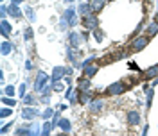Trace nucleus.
<instances>
[{"instance_id": "f257e3e1", "label": "nucleus", "mask_w": 158, "mask_h": 136, "mask_svg": "<svg viewBox=\"0 0 158 136\" xmlns=\"http://www.w3.org/2000/svg\"><path fill=\"white\" fill-rule=\"evenodd\" d=\"M83 27L85 29H88V30H95L97 29V25H99V20H97V16L95 14H86V16H83Z\"/></svg>"}, {"instance_id": "f03ea898", "label": "nucleus", "mask_w": 158, "mask_h": 136, "mask_svg": "<svg viewBox=\"0 0 158 136\" xmlns=\"http://www.w3.org/2000/svg\"><path fill=\"white\" fill-rule=\"evenodd\" d=\"M148 43H149V36H139V38H135V41L131 43V50H133V52H140L142 48L148 47Z\"/></svg>"}, {"instance_id": "7ed1b4c3", "label": "nucleus", "mask_w": 158, "mask_h": 136, "mask_svg": "<svg viewBox=\"0 0 158 136\" xmlns=\"http://www.w3.org/2000/svg\"><path fill=\"white\" fill-rule=\"evenodd\" d=\"M124 91H126V84H124L122 81L110 84L108 90H106V93H110V95H121V93H124Z\"/></svg>"}, {"instance_id": "20e7f679", "label": "nucleus", "mask_w": 158, "mask_h": 136, "mask_svg": "<svg viewBox=\"0 0 158 136\" xmlns=\"http://www.w3.org/2000/svg\"><path fill=\"white\" fill-rule=\"evenodd\" d=\"M74 23H76V13H74V9H67L59 25L61 27H67V25H74Z\"/></svg>"}, {"instance_id": "39448f33", "label": "nucleus", "mask_w": 158, "mask_h": 136, "mask_svg": "<svg viewBox=\"0 0 158 136\" xmlns=\"http://www.w3.org/2000/svg\"><path fill=\"white\" fill-rule=\"evenodd\" d=\"M47 79H49V77H47V74H45V72H38V75H36V81H34V90H36L38 93H40V91H41V88L45 86Z\"/></svg>"}, {"instance_id": "423d86ee", "label": "nucleus", "mask_w": 158, "mask_h": 136, "mask_svg": "<svg viewBox=\"0 0 158 136\" xmlns=\"http://www.w3.org/2000/svg\"><path fill=\"white\" fill-rule=\"evenodd\" d=\"M83 39H85L83 34H77V32H70V34H68V41H70V45H72L74 48H77Z\"/></svg>"}, {"instance_id": "0eeeda50", "label": "nucleus", "mask_w": 158, "mask_h": 136, "mask_svg": "<svg viewBox=\"0 0 158 136\" xmlns=\"http://www.w3.org/2000/svg\"><path fill=\"white\" fill-rule=\"evenodd\" d=\"M126 118H128V124H131V126H139L140 120H142L139 111H128V117Z\"/></svg>"}, {"instance_id": "6e6552de", "label": "nucleus", "mask_w": 158, "mask_h": 136, "mask_svg": "<svg viewBox=\"0 0 158 136\" xmlns=\"http://www.w3.org/2000/svg\"><path fill=\"white\" fill-rule=\"evenodd\" d=\"M65 75H67V68H63V66H56V68L52 70V81L65 79Z\"/></svg>"}, {"instance_id": "1a4fd4ad", "label": "nucleus", "mask_w": 158, "mask_h": 136, "mask_svg": "<svg viewBox=\"0 0 158 136\" xmlns=\"http://www.w3.org/2000/svg\"><path fill=\"white\" fill-rule=\"evenodd\" d=\"M40 113H38V109H32V108H25L23 111H22V117L25 118V120H32V118H36Z\"/></svg>"}, {"instance_id": "9d476101", "label": "nucleus", "mask_w": 158, "mask_h": 136, "mask_svg": "<svg viewBox=\"0 0 158 136\" xmlns=\"http://www.w3.org/2000/svg\"><path fill=\"white\" fill-rule=\"evenodd\" d=\"M0 27H2V36H4V38H9V36H11V30H13V27L9 25V22H7L5 18L0 22Z\"/></svg>"}, {"instance_id": "9b49d317", "label": "nucleus", "mask_w": 158, "mask_h": 136, "mask_svg": "<svg viewBox=\"0 0 158 136\" xmlns=\"http://www.w3.org/2000/svg\"><path fill=\"white\" fill-rule=\"evenodd\" d=\"M104 108V102L101 100V99H94L92 102H90V111L92 113H97V111H101Z\"/></svg>"}, {"instance_id": "f8f14e48", "label": "nucleus", "mask_w": 158, "mask_h": 136, "mask_svg": "<svg viewBox=\"0 0 158 136\" xmlns=\"http://www.w3.org/2000/svg\"><path fill=\"white\" fill-rule=\"evenodd\" d=\"M97 72H99V65H88V66H85V75L83 77H94Z\"/></svg>"}, {"instance_id": "ddd939ff", "label": "nucleus", "mask_w": 158, "mask_h": 136, "mask_svg": "<svg viewBox=\"0 0 158 136\" xmlns=\"http://www.w3.org/2000/svg\"><path fill=\"white\" fill-rule=\"evenodd\" d=\"M104 5H106V0H90V7L94 13H99Z\"/></svg>"}, {"instance_id": "4468645a", "label": "nucleus", "mask_w": 158, "mask_h": 136, "mask_svg": "<svg viewBox=\"0 0 158 136\" xmlns=\"http://www.w3.org/2000/svg\"><path fill=\"white\" fill-rule=\"evenodd\" d=\"M7 13H9L13 18H16V20H18V18H22V11L18 9V5H16V4H11V5L7 7Z\"/></svg>"}, {"instance_id": "2eb2a0df", "label": "nucleus", "mask_w": 158, "mask_h": 136, "mask_svg": "<svg viewBox=\"0 0 158 136\" xmlns=\"http://www.w3.org/2000/svg\"><path fill=\"white\" fill-rule=\"evenodd\" d=\"M157 75H158V65L149 66V68L144 72V77H146V79H153V77H157Z\"/></svg>"}, {"instance_id": "dca6fc26", "label": "nucleus", "mask_w": 158, "mask_h": 136, "mask_svg": "<svg viewBox=\"0 0 158 136\" xmlns=\"http://www.w3.org/2000/svg\"><path fill=\"white\" fill-rule=\"evenodd\" d=\"M146 34L149 36V38H153V36H157L158 34V22H153L149 27H148V30H146Z\"/></svg>"}, {"instance_id": "f3484780", "label": "nucleus", "mask_w": 158, "mask_h": 136, "mask_svg": "<svg viewBox=\"0 0 158 136\" xmlns=\"http://www.w3.org/2000/svg\"><path fill=\"white\" fill-rule=\"evenodd\" d=\"M77 11H79V14H81V16H86V14H90V13H92V7H90V2H88V4H81Z\"/></svg>"}, {"instance_id": "a211bd4d", "label": "nucleus", "mask_w": 158, "mask_h": 136, "mask_svg": "<svg viewBox=\"0 0 158 136\" xmlns=\"http://www.w3.org/2000/svg\"><path fill=\"white\" fill-rule=\"evenodd\" d=\"M58 126H59V127L63 129V133H68V131L72 129V124H70V120H67V118H61Z\"/></svg>"}, {"instance_id": "6ab92c4d", "label": "nucleus", "mask_w": 158, "mask_h": 136, "mask_svg": "<svg viewBox=\"0 0 158 136\" xmlns=\"http://www.w3.org/2000/svg\"><path fill=\"white\" fill-rule=\"evenodd\" d=\"M79 102H81V104H90V102H92L90 93H88V91H81V95H79Z\"/></svg>"}, {"instance_id": "aec40b11", "label": "nucleus", "mask_w": 158, "mask_h": 136, "mask_svg": "<svg viewBox=\"0 0 158 136\" xmlns=\"http://www.w3.org/2000/svg\"><path fill=\"white\" fill-rule=\"evenodd\" d=\"M16 135H32V129H31V126H23V127L16 129Z\"/></svg>"}, {"instance_id": "412c9836", "label": "nucleus", "mask_w": 158, "mask_h": 136, "mask_svg": "<svg viewBox=\"0 0 158 136\" xmlns=\"http://www.w3.org/2000/svg\"><path fill=\"white\" fill-rule=\"evenodd\" d=\"M11 48H13V43H9V41H4V43H2V54H4V56H7V54L11 52Z\"/></svg>"}, {"instance_id": "4be33fe9", "label": "nucleus", "mask_w": 158, "mask_h": 136, "mask_svg": "<svg viewBox=\"0 0 158 136\" xmlns=\"http://www.w3.org/2000/svg\"><path fill=\"white\" fill-rule=\"evenodd\" d=\"M88 86H90V77H85V79L79 81V90H81V91H85Z\"/></svg>"}, {"instance_id": "5701e85b", "label": "nucleus", "mask_w": 158, "mask_h": 136, "mask_svg": "<svg viewBox=\"0 0 158 136\" xmlns=\"http://www.w3.org/2000/svg\"><path fill=\"white\" fill-rule=\"evenodd\" d=\"M52 122H45L43 124V127H41V135H50V131H52Z\"/></svg>"}, {"instance_id": "b1692460", "label": "nucleus", "mask_w": 158, "mask_h": 136, "mask_svg": "<svg viewBox=\"0 0 158 136\" xmlns=\"http://www.w3.org/2000/svg\"><path fill=\"white\" fill-rule=\"evenodd\" d=\"M2 104H5V106H11V108H13V106L16 104V100H14V99H9V97L5 95V97H2Z\"/></svg>"}, {"instance_id": "393cba45", "label": "nucleus", "mask_w": 158, "mask_h": 136, "mask_svg": "<svg viewBox=\"0 0 158 136\" xmlns=\"http://www.w3.org/2000/svg\"><path fill=\"white\" fill-rule=\"evenodd\" d=\"M94 38H95V41H99V43H101V41L104 39V36H103V30L95 29V30H94Z\"/></svg>"}, {"instance_id": "a878e982", "label": "nucleus", "mask_w": 158, "mask_h": 136, "mask_svg": "<svg viewBox=\"0 0 158 136\" xmlns=\"http://www.w3.org/2000/svg\"><path fill=\"white\" fill-rule=\"evenodd\" d=\"M13 115V109H9V108H4L2 111H0V118H7V117H11Z\"/></svg>"}, {"instance_id": "bb28decb", "label": "nucleus", "mask_w": 158, "mask_h": 136, "mask_svg": "<svg viewBox=\"0 0 158 136\" xmlns=\"http://www.w3.org/2000/svg\"><path fill=\"white\" fill-rule=\"evenodd\" d=\"M14 91H16V90H14V86H5V88H4V93H5L7 97H13V95H14Z\"/></svg>"}, {"instance_id": "cd10ccee", "label": "nucleus", "mask_w": 158, "mask_h": 136, "mask_svg": "<svg viewBox=\"0 0 158 136\" xmlns=\"http://www.w3.org/2000/svg\"><path fill=\"white\" fill-rule=\"evenodd\" d=\"M52 90H54V86H43L40 93H41V95H49V97H50V93H52Z\"/></svg>"}, {"instance_id": "c85d7f7f", "label": "nucleus", "mask_w": 158, "mask_h": 136, "mask_svg": "<svg viewBox=\"0 0 158 136\" xmlns=\"http://www.w3.org/2000/svg\"><path fill=\"white\" fill-rule=\"evenodd\" d=\"M52 115H54V109H52V108H49V109H45V111L41 113V118H50Z\"/></svg>"}, {"instance_id": "c756f323", "label": "nucleus", "mask_w": 158, "mask_h": 136, "mask_svg": "<svg viewBox=\"0 0 158 136\" xmlns=\"http://www.w3.org/2000/svg\"><path fill=\"white\" fill-rule=\"evenodd\" d=\"M23 38H25V39H32V29H31V27H29V29H25Z\"/></svg>"}, {"instance_id": "7c9ffc66", "label": "nucleus", "mask_w": 158, "mask_h": 136, "mask_svg": "<svg viewBox=\"0 0 158 136\" xmlns=\"http://www.w3.org/2000/svg\"><path fill=\"white\" fill-rule=\"evenodd\" d=\"M25 14H27V18H29V20H34V11H32L31 7H27V9H25Z\"/></svg>"}, {"instance_id": "2f4dec72", "label": "nucleus", "mask_w": 158, "mask_h": 136, "mask_svg": "<svg viewBox=\"0 0 158 136\" xmlns=\"http://www.w3.org/2000/svg\"><path fill=\"white\" fill-rule=\"evenodd\" d=\"M23 102H25V106H27V104L31 106V104H34V99H32L31 95H25V97H23Z\"/></svg>"}, {"instance_id": "473e14b6", "label": "nucleus", "mask_w": 158, "mask_h": 136, "mask_svg": "<svg viewBox=\"0 0 158 136\" xmlns=\"http://www.w3.org/2000/svg\"><path fill=\"white\" fill-rule=\"evenodd\" d=\"M153 90H148V106H151V100H153Z\"/></svg>"}, {"instance_id": "72a5a7b5", "label": "nucleus", "mask_w": 158, "mask_h": 136, "mask_svg": "<svg viewBox=\"0 0 158 136\" xmlns=\"http://www.w3.org/2000/svg\"><path fill=\"white\" fill-rule=\"evenodd\" d=\"M25 90H27V84L23 82V84L20 86V95H22V97H25Z\"/></svg>"}, {"instance_id": "f704fd0d", "label": "nucleus", "mask_w": 158, "mask_h": 136, "mask_svg": "<svg viewBox=\"0 0 158 136\" xmlns=\"http://www.w3.org/2000/svg\"><path fill=\"white\" fill-rule=\"evenodd\" d=\"M11 126H13V122H11V124H7V126H4V127L0 129V133H2V135H5V133L9 131V127H11Z\"/></svg>"}, {"instance_id": "c9c22d12", "label": "nucleus", "mask_w": 158, "mask_h": 136, "mask_svg": "<svg viewBox=\"0 0 158 136\" xmlns=\"http://www.w3.org/2000/svg\"><path fill=\"white\" fill-rule=\"evenodd\" d=\"M31 68H32V63H31V61H27V63H25V70H31Z\"/></svg>"}, {"instance_id": "e433bc0d", "label": "nucleus", "mask_w": 158, "mask_h": 136, "mask_svg": "<svg viewBox=\"0 0 158 136\" xmlns=\"http://www.w3.org/2000/svg\"><path fill=\"white\" fill-rule=\"evenodd\" d=\"M22 2H23V0H13L11 4H22Z\"/></svg>"}, {"instance_id": "4c0bfd02", "label": "nucleus", "mask_w": 158, "mask_h": 136, "mask_svg": "<svg viewBox=\"0 0 158 136\" xmlns=\"http://www.w3.org/2000/svg\"><path fill=\"white\" fill-rule=\"evenodd\" d=\"M153 84H155V86H157V84H158V75H157V77H155V82H153Z\"/></svg>"}, {"instance_id": "58836bf2", "label": "nucleus", "mask_w": 158, "mask_h": 136, "mask_svg": "<svg viewBox=\"0 0 158 136\" xmlns=\"http://www.w3.org/2000/svg\"><path fill=\"white\" fill-rule=\"evenodd\" d=\"M155 22H158V11H157V14H155Z\"/></svg>"}, {"instance_id": "ea45409f", "label": "nucleus", "mask_w": 158, "mask_h": 136, "mask_svg": "<svg viewBox=\"0 0 158 136\" xmlns=\"http://www.w3.org/2000/svg\"><path fill=\"white\" fill-rule=\"evenodd\" d=\"M67 2H72V0H67Z\"/></svg>"}, {"instance_id": "a19ab883", "label": "nucleus", "mask_w": 158, "mask_h": 136, "mask_svg": "<svg viewBox=\"0 0 158 136\" xmlns=\"http://www.w3.org/2000/svg\"><path fill=\"white\" fill-rule=\"evenodd\" d=\"M157 2H158V0H157Z\"/></svg>"}]
</instances>
